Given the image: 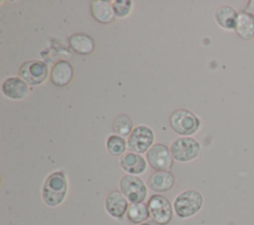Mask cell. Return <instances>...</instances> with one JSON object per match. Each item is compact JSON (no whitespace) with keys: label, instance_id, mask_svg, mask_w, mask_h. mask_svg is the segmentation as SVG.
Returning <instances> with one entry per match:
<instances>
[{"label":"cell","instance_id":"obj_1","mask_svg":"<svg viewBox=\"0 0 254 225\" xmlns=\"http://www.w3.org/2000/svg\"><path fill=\"white\" fill-rule=\"evenodd\" d=\"M67 192V180L65 173L62 170L52 172L44 182L42 197L50 206L60 205L65 198Z\"/></svg>","mask_w":254,"mask_h":225},{"label":"cell","instance_id":"obj_2","mask_svg":"<svg viewBox=\"0 0 254 225\" xmlns=\"http://www.w3.org/2000/svg\"><path fill=\"white\" fill-rule=\"evenodd\" d=\"M203 204L201 193L194 189H189L180 193L174 201V209L180 218H188L197 213Z\"/></svg>","mask_w":254,"mask_h":225},{"label":"cell","instance_id":"obj_3","mask_svg":"<svg viewBox=\"0 0 254 225\" xmlns=\"http://www.w3.org/2000/svg\"><path fill=\"white\" fill-rule=\"evenodd\" d=\"M170 125L177 134L190 136L198 130L200 121L192 112L186 109H178L171 114Z\"/></svg>","mask_w":254,"mask_h":225},{"label":"cell","instance_id":"obj_4","mask_svg":"<svg viewBox=\"0 0 254 225\" xmlns=\"http://www.w3.org/2000/svg\"><path fill=\"white\" fill-rule=\"evenodd\" d=\"M170 151L176 161L186 163L196 159L200 155L201 147L194 138L182 137L171 144Z\"/></svg>","mask_w":254,"mask_h":225},{"label":"cell","instance_id":"obj_5","mask_svg":"<svg viewBox=\"0 0 254 225\" xmlns=\"http://www.w3.org/2000/svg\"><path fill=\"white\" fill-rule=\"evenodd\" d=\"M120 191L131 203H141L147 196V187L144 181L132 174L124 175L119 183Z\"/></svg>","mask_w":254,"mask_h":225},{"label":"cell","instance_id":"obj_6","mask_svg":"<svg viewBox=\"0 0 254 225\" xmlns=\"http://www.w3.org/2000/svg\"><path fill=\"white\" fill-rule=\"evenodd\" d=\"M150 216L159 225H167L173 218V208L168 198L160 194H154L148 200Z\"/></svg>","mask_w":254,"mask_h":225},{"label":"cell","instance_id":"obj_7","mask_svg":"<svg viewBox=\"0 0 254 225\" xmlns=\"http://www.w3.org/2000/svg\"><path fill=\"white\" fill-rule=\"evenodd\" d=\"M49 70L47 64L38 59L24 62L19 68V76L30 85H40L48 77Z\"/></svg>","mask_w":254,"mask_h":225},{"label":"cell","instance_id":"obj_8","mask_svg":"<svg viewBox=\"0 0 254 225\" xmlns=\"http://www.w3.org/2000/svg\"><path fill=\"white\" fill-rule=\"evenodd\" d=\"M154 143V132L151 128L141 125L137 126L128 138V149L136 154L148 152Z\"/></svg>","mask_w":254,"mask_h":225},{"label":"cell","instance_id":"obj_9","mask_svg":"<svg viewBox=\"0 0 254 225\" xmlns=\"http://www.w3.org/2000/svg\"><path fill=\"white\" fill-rule=\"evenodd\" d=\"M147 161L156 170H169L174 166V158L170 149L163 144H155L147 152Z\"/></svg>","mask_w":254,"mask_h":225},{"label":"cell","instance_id":"obj_10","mask_svg":"<svg viewBox=\"0 0 254 225\" xmlns=\"http://www.w3.org/2000/svg\"><path fill=\"white\" fill-rule=\"evenodd\" d=\"M1 89L6 97L13 100L24 99L29 94L28 83L18 76H12L5 79Z\"/></svg>","mask_w":254,"mask_h":225},{"label":"cell","instance_id":"obj_11","mask_svg":"<svg viewBox=\"0 0 254 225\" xmlns=\"http://www.w3.org/2000/svg\"><path fill=\"white\" fill-rule=\"evenodd\" d=\"M105 208L109 215L121 219L129 208L128 199L121 191L113 190L105 199Z\"/></svg>","mask_w":254,"mask_h":225},{"label":"cell","instance_id":"obj_12","mask_svg":"<svg viewBox=\"0 0 254 225\" xmlns=\"http://www.w3.org/2000/svg\"><path fill=\"white\" fill-rule=\"evenodd\" d=\"M175 182V176L169 170H156L147 179V185L157 192H166L172 189Z\"/></svg>","mask_w":254,"mask_h":225},{"label":"cell","instance_id":"obj_13","mask_svg":"<svg viewBox=\"0 0 254 225\" xmlns=\"http://www.w3.org/2000/svg\"><path fill=\"white\" fill-rule=\"evenodd\" d=\"M239 12L230 5H220L214 13V19L217 25L226 30L234 31Z\"/></svg>","mask_w":254,"mask_h":225},{"label":"cell","instance_id":"obj_14","mask_svg":"<svg viewBox=\"0 0 254 225\" xmlns=\"http://www.w3.org/2000/svg\"><path fill=\"white\" fill-rule=\"evenodd\" d=\"M73 77V67L66 60L58 61L51 71V80L56 86L64 87L69 84Z\"/></svg>","mask_w":254,"mask_h":225},{"label":"cell","instance_id":"obj_15","mask_svg":"<svg viewBox=\"0 0 254 225\" xmlns=\"http://www.w3.org/2000/svg\"><path fill=\"white\" fill-rule=\"evenodd\" d=\"M119 165L123 170L132 175L144 172L147 168L145 159L139 154L133 152H129L121 156L119 159Z\"/></svg>","mask_w":254,"mask_h":225},{"label":"cell","instance_id":"obj_16","mask_svg":"<svg viewBox=\"0 0 254 225\" xmlns=\"http://www.w3.org/2000/svg\"><path fill=\"white\" fill-rule=\"evenodd\" d=\"M90 12L92 17L101 24H109L114 21V11L112 3L105 0H93L90 2Z\"/></svg>","mask_w":254,"mask_h":225},{"label":"cell","instance_id":"obj_17","mask_svg":"<svg viewBox=\"0 0 254 225\" xmlns=\"http://www.w3.org/2000/svg\"><path fill=\"white\" fill-rule=\"evenodd\" d=\"M68 43L78 55H89L95 49V43L91 37L85 34H73L68 37Z\"/></svg>","mask_w":254,"mask_h":225},{"label":"cell","instance_id":"obj_18","mask_svg":"<svg viewBox=\"0 0 254 225\" xmlns=\"http://www.w3.org/2000/svg\"><path fill=\"white\" fill-rule=\"evenodd\" d=\"M234 31L240 39L252 40L254 38V18L244 11L239 12Z\"/></svg>","mask_w":254,"mask_h":225},{"label":"cell","instance_id":"obj_19","mask_svg":"<svg viewBox=\"0 0 254 225\" xmlns=\"http://www.w3.org/2000/svg\"><path fill=\"white\" fill-rule=\"evenodd\" d=\"M128 219L135 224H141L150 217L148 205L144 202L132 203L127 210Z\"/></svg>","mask_w":254,"mask_h":225},{"label":"cell","instance_id":"obj_20","mask_svg":"<svg viewBox=\"0 0 254 225\" xmlns=\"http://www.w3.org/2000/svg\"><path fill=\"white\" fill-rule=\"evenodd\" d=\"M112 129L113 132L116 133V135L125 137L130 135L133 131V122L128 115L120 114L114 119Z\"/></svg>","mask_w":254,"mask_h":225},{"label":"cell","instance_id":"obj_21","mask_svg":"<svg viewBox=\"0 0 254 225\" xmlns=\"http://www.w3.org/2000/svg\"><path fill=\"white\" fill-rule=\"evenodd\" d=\"M106 148L108 153L113 157L123 156L126 151V141L121 136L111 135L106 141Z\"/></svg>","mask_w":254,"mask_h":225},{"label":"cell","instance_id":"obj_22","mask_svg":"<svg viewBox=\"0 0 254 225\" xmlns=\"http://www.w3.org/2000/svg\"><path fill=\"white\" fill-rule=\"evenodd\" d=\"M113 11L116 17L124 18L129 15L132 9V1L130 0H115L112 2Z\"/></svg>","mask_w":254,"mask_h":225},{"label":"cell","instance_id":"obj_23","mask_svg":"<svg viewBox=\"0 0 254 225\" xmlns=\"http://www.w3.org/2000/svg\"><path fill=\"white\" fill-rule=\"evenodd\" d=\"M244 12H246L247 14L251 15L254 18V0L247 1L245 9H244Z\"/></svg>","mask_w":254,"mask_h":225},{"label":"cell","instance_id":"obj_24","mask_svg":"<svg viewBox=\"0 0 254 225\" xmlns=\"http://www.w3.org/2000/svg\"><path fill=\"white\" fill-rule=\"evenodd\" d=\"M139 225H159V224H157L156 222H154L152 220V221H145V222H143V223H141Z\"/></svg>","mask_w":254,"mask_h":225}]
</instances>
